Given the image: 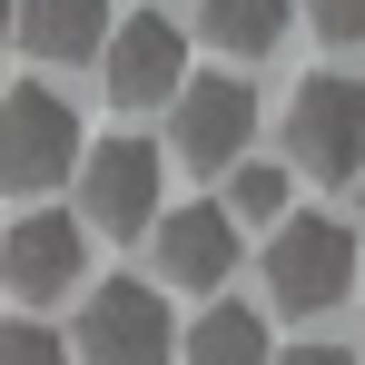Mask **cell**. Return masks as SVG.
<instances>
[{"instance_id":"cell-11","label":"cell","mask_w":365,"mask_h":365,"mask_svg":"<svg viewBox=\"0 0 365 365\" xmlns=\"http://www.w3.org/2000/svg\"><path fill=\"white\" fill-rule=\"evenodd\" d=\"M267 356H277L267 316H257V306H227V297L178 336V365H267Z\"/></svg>"},{"instance_id":"cell-15","label":"cell","mask_w":365,"mask_h":365,"mask_svg":"<svg viewBox=\"0 0 365 365\" xmlns=\"http://www.w3.org/2000/svg\"><path fill=\"white\" fill-rule=\"evenodd\" d=\"M306 30L316 40H336V50H365V0H297Z\"/></svg>"},{"instance_id":"cell-8","label":"cell","mask_w":365,"mask_h":365,"mask_svg":"<svg viewBox=\"0 0 365 365\" xmlns=\"http://www.w3.org/2000/svg\"><path fill=\"white\" fill-rule=\"evenodd\" d=\"M79 277H89V227H79L69 207H30V217L0 237V287L20 306H60Z\"/></svg>"},{"instance_id":"cell-12","label":"cell","mask_w":365,"mask_h":365,"mask_svg":"<svg viewBox=\"0 0 365 365\" xmlns=\"http://www.w3.org/2000/svg\"><path fill=\"white\" fill-rule=\"evenodd\" d=\"M287 20H297V0H197V30H207L227 60H267V50L287 40Z\"/></svg>"},{"instance_id":"cell-14","label":"cell","mask_w":365,"mask_h":365,"mask_svg":"<svg viewBox=\"0 0 365 365\" xmlns=\"http://www.w3.org/2000/svg\"><path fill=\"white\" fill-rule=\"evenodd\" d=\"M0 365H69V336L40 326V316H20V326H0Z\"/></svg>"},{"instance_id":"cell-16","label":"cell","mask_w":365,"mask_h":365,"mask_svg":"<svg viewBox=\"0 0 365 365\" xmlns=\"http://www.w3.org/2000/svg\"><path fill=\"white\" fill-rule=\"evenodd\" d=\"M267 365H356V356H346V346H326V336H306V346H277Z\"/></svg>"},{"instance_id":"cell-6","label":"cell","mask_w":365,"mask_h":365,"mask_svg":"<svg viewBox=\"0 0 365 365\" xmlns=\"http://www.w3.org/2000/svg\"><path fill=\"white\" fill-rule=\"evenodd\" d=\"M99 79H109L119 109H168V99L187 89V30L168 20V10H128V20H109Z\"/></svg>"},{"instance_id":"cell-9","label":"cell","mask_w":365,"mask_h":365,"mask_svg":"<svg viewBox=\"0 0 365 365\" xmlns=\"http://www.w3.org/2000/svg\"><path fill=\"white\" fill-rule=\"evenodd\" d=\"M148 247H158V277H168V287L217 297L227 267H237V217H227V207H168V217L148 227Z\"/></svg>"},{"instance_id":"cell-13","label":"cell","mask_w":365,"mask_h":365,"mask_svg":"<svg viewBox=\"0 0 365 365\" xmlns=\"http://www.w3.org/2000/svg\"><path fill=\"white\" fill-rule=\"evenodd\" d=\"M217 207H227L237 227H277V217H287V168H267V158H237Z\"/></svg>"},{"instance_id":"cell-7","label":"cell","mask_w":365,"mask_h":365,"mask_svg":"<svg viewBox=\"0 0 365 365\" xmlns=\"http://www.w3.org/2000/svg\"><path fill=\"white\" fill-rule=\"evenodd\" d=\"M247 128H257V99H247V79H227V69L187 79L178 99H168V148H178V168H197V178H227L237 168Z\"/></svg>"},{"instance_id":"cell-1","label":"cell","mask_w":365,"mask_h":365,"mask_svg":"<svg viewBox=\"0 0 365 365\" xmlns=\"http://www.w3.org/2000/svg\"><path fill=\"white\" fill-rule=\"evenodd\" d=\"M356 227L346 217H277L267 227V297L277 316H336L356 297Z\"/></svg>"},{"instance_id":"cell-2","label":"cell","mask_w":365,"mask_h":365,"mask_svg":"<svg viewBox=\"0 0 365 365\" xmlns=\"http://www.w3.org/2000/svg\"><path fill=\"white\" fill-rule=\"evenodd\" d=\"M168 356H178V326H168V297L148 277L89 287L79 326H69V365H168Z\"/></svg>"},{"instance_id":"cell-10","label":"cell","mask_w":365,"mask_h":365,"mask_svg":"<svg viewBox=\"0 0 365 365\" xmlns=\"http://www.w3.org/2000/svg\"><path fill=\"white\" fill-rule=\"evenodd\" d=\"M10 40L30 60H89L109 40V0H10Z\"/></svg>"},{"instance_id":"cell-3","label":"cell","mask_w":365,"mask_h":365,"mask_svg":"<svg viewBox=\"0 0 365 365\" xmlns=\"http://www.w3.org/2000/svg\"><path fill=\"white\" fill-rule=\"evenodd\" d=\"M79 227H99V237H148L158 227V197H168V158L148 148V138H99V148H79Z\"/></svg>"},{"instance_id":"cell-19","label":"cell","mask_w":365,"mask_h":365,"mask_svg":"<svg viewBox=\"0 0 365 365\" xmlns=\"http://www.w3.org/2000/svg\"><path fill=\"white\" fill-rule=\"evenodd\" d=\"M356 365H365V356H356Z\"/></svg>"},{"instance_id":"cell-18","label":"cell","mask_w":365,"mask_h":365,"mask_svg":"<svg viewBox=\"0 0 365 365\" xmlns=\"http://www.w3.org/2000/svg\"><path fill=\"white\" fill-rule=\"evenodd\" d=\"M356 187H365V178H356ZM356 247H365V217H356Z\"/></svg>"},{"instance_id":"cell-5","label":"cell","mask_w":365,"mask_h":365,"mask_svg":"<svg viewBox=\"0 0 365 365\" xmlns=\"http://www.w3.org/2000/svg\"><path fill=\"white\" fill-rule=\"evenodd\" d=\"M79 109H69L50 79H20L10 99H0V178L20 187V197H40V187H60L79 168Z\"/></svg>"},{"instance_id":"cell-17","label":"cell","mask_w":365,"mask_h":365,"mask_svg":"<svg viewBox=\"0 0 365 365\" xmlns=\"http://www.w3.org/2000/svg\"><path fill=\"white\" fill-rule=\"evenodd\" d=\"M0 50H10V0H0Z\"/></svg>"},{"instance_id":"cell-4","label":"cell","mask_w":365,"mask_h":365,"mask_svg":"<svg viewBox=\"0 0 365 365\" xmlns=\"http://www.w3.org/2000/svg\"><path fill=\"white\" fill-rule=\"evenodd\" d=\"M287 168L297 178H365V79L316 69L287 99Z\"/></svg>"}]
</instances>
